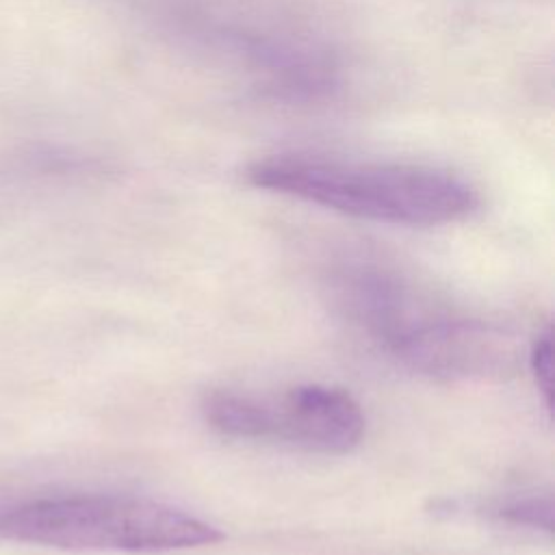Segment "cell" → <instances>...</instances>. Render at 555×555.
<instances>
[{
    "label": "cell",
    "instance_id": "52a82bcc",
    "mask_svg": "<svg viewBox=\"0 0 555 555\" xmlns=\"http://www.w3.org/2000/svg\"><path fill=\"white\" fill-rule=\"evenodd\" d=\"M529 364L538 384V390L542 392L544 405L551 412L553 410V338L551 330H544L531 347L529 353Z\"/></svg>",
    "mask_w": 555,
    "mask_h": 555
},
{
    "label": "cell",
    "instance_id": "6da1fadb",
    "mask_svg": "<svg viewBox=\"0 0 555 555\" xmlns=\"http://www.w3.org/2000/svg\"><path fill=\"white\" fill-rule=\"evenodd\" d=\"M245 176L258 189L395 225L451 223L479 206L468 180L449 169L414 163L291 152L249 163Z\"/></svg>",
    "mask_w": 555,
    "mask_h": 555
},
{
    "label": "cell",
    "instance_id": "277c9868",
    "mask_svg": "<svg viewBox=\"0 0 555 555\" xmlns=\"http://www.w3.org/2000/svg\"><path fill=\"white\" fill-rule=\"evenodd\" d=\"M405 366L438 379L501 382L518 373L522 351L516 336L494 323L436 312L392 351Z\"/></svg>",
    "mask_w": 555,
    "mask_h": 555
},
{
    "label": "cell",
    "instance_id": "5b68a950",
    "mask_svg": "<svg viewBox=\"0 0 555 555\" xmlns=\"http://www.w3.org/2000/svg\"><path fill=\"white\" fill-rule=\"evenodd\" d=\"M327 291L338 312L388 351L436 314L395 267L377 260L340 262L330 273Z\"/></svg>",
    "mask_w": 555,
    "mask_h": 555
},
{
    "label": "cell",
    "instance_id": "8992f818",
    "mask_svg": "<svg viewBox=\"0 0 555 555\" xmlns=\"http://www.w3.org/2000/svg\"><path fill=\"white\" fill-rule=\"evenodd\" d=\"M492 516L514 527L546 533L553 531V503L548 494H527L507 499L492 509Z\"/></svg>",
    "mask_w": 555,
    "mask_h": 555
},
{
    "label": "cell",
    "instance_id": "7a4b0ae2",
    "mask_svg": "<svg viewBox=\"0 0 555 555\" xmlns=\"http://www.w3.org/2000/svg\"><path fill=\"white\" fill-rule=\"evenodd\" d=\"M0 540L63 551L163 553L223 540V533L173 505L124 494H74L0 509Z\"/></svg>",
    "mask_w": 555,
    "mask_h": 555
},
{
    "label": "cell",
    "instance_id": "3957f363",
    "mask_svg": "<svg viewBox=\"0 0 555 555\" xmlns=\"http://www.w3.org/2000/svg\"><path fill=\"white\" fill-rule=\"evenodd\" d=\"M206 423L232 438L280 440L304 451L343 455L364 436L358 401L332 386L304 384L280 397L212 390L202 401Z\"/></svg>",
    "mask_w": 555,
    "mask_h": 555
}]
</instances>
